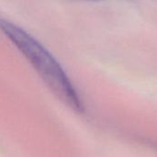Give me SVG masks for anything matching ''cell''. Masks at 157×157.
Instances as JSON below:
<instances>
[{"label":"cell","mask_w":157,"mask_h":157,"mask_svg":"<svg viewBox=\"0 0 157 157\" xmlns=\"http://www.w3.org/2000/svg\"><path fill=\"white\" fill-rule=\"evenodd\" d=\"M0 30L31 63L54 96L73 110L82 113L83 103L71 80L55 58L18 26L0 19Z\"/></svg>","instance_id":"cell-1"},{"label":"cell","mask_w":157,"mask_h":157,"mask_svg":"<svg viewBox=\"0 0 157 157\" xmlns=\"http://www.w3.org/2000/svg\"><path fill=\"white\" fill-rule=\"evenodd\" d=\"M89 1H97V0H89Z\"/></svg>","instance_id":"cell-2"}]
</instances>
